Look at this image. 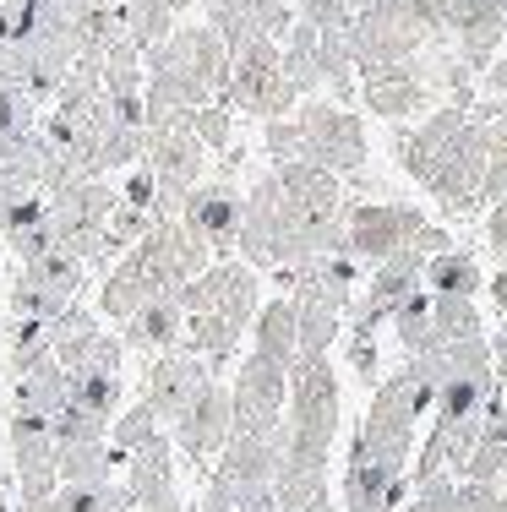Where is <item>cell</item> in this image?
I'll return each mask as SVG.
<instances>
[{"label": "cell", "mask_w": 507, "mask_h": 512, "mask_svg": "<svg viewBox=\"0 0 507 512\" xmlns=\"http://www.w3.org/2000/svg\"><path fill=\"white\" fill-rule=\"evenodd\" d=\"M393 153L404 175L426 186L431 202H442L448 218H475L480 191H486V158L491 126L464 104H437L420 126H404L393 137Z\"/></svg>", "instance_id": "cell-1"}, {"label": "cell", "mask_w": 507, "mask_h": 512, "mask_svg": "<svg viewBox=\"0 0 507 512\" xmlns=\"http://www.w3.org/2000/svg\"><path fill=\"white\" fill-rule=\"evenodd\" d=\"M431 409H437V382L426 376V365L415 355H404V365L393 376H382L377 393H371V409L355 431V447L382 463L409 469L415 463V431Z\"/></svg>", "instance_id": "cell-2"}, {"label": "cell", "mask_w": 507, "mask_h": 512, "mask_svg": "<svg viewBox=\"0 0 507 512\" xmlns=\"http://www.w3.org/2000/svg\"><path fill=\"white\" fill-rule=\"evenodd\" d=\"M224 104L235 115H257V120H284L300 109L295 82L284 77V39H251L235 50V66H229V88Z\"/></svg>", "instance_id": "cell-3"}, {"label": "cell", "mask_w": 507, "mask_h": 512, "mask_svg": "<svg viewBox=\"0 0 507 512\" xmlns=\"http://www.w3.org/2000/svg\"><path fill=\"white\" fill-rule=\"evenodd\" d=\"M289 442L333 453L338 442V376L333 355H306L289 371Z\"/></svg>", "instance_id": "cell-4"}, {"label": "cell", "mask_w": 507, "mask_h": 512, "mask_svg": "<svg viewBox=\"0 0 507 512\" xmlns=\"http://www.w3.org/2000/svg\"><path fill=\"white\" fill-rule=\"evenodd\" d=\"M295 120H300L311 164L333 169V175H360V169H366L371 148H366V126H360L355 109L328 104V99H300Z\"/></svg>", "instance_id": "cell-5"}, {"label": "cell", "mask_w": 507, "mask_h": 512, "mask_svg": "<svg viewBox=\"0 0 507 512\" xmlns=\"http://www.w3.org/2000/svg\"><path fill=\"white\" fill-rule=\"evenodd\" d=\"M420 284H426V251L409 240L404 251L382 256V262L366 273L355 306H349V333H377V322H393V311L404 306Z\"/></svg>", "instance_id": "cell-6"}, {"label": "cell", "mask_w": 507, "mask_h": 512, "mask_svg": "<svg viewBox=\"0 0 507 512\" xmlns=\"http://www.w3.org/2000/svg\"><path fill=\"white\" fill-rule=\"evenodd\" d=\"M180 300H186V316L213 311L235 327H251L262 311V273L251 262H240V256H224V262H213L202 278H191V284L180 289Z\"/></svg>", "instance_id": "cell-7"}, {"label": "cell", "mask_w": 507, "mask_h": 512, "mask_svg": "<svg viewBox=\"0 0 507 512\" xmlns=\"http://www.w3.org/2000/svg\"><path fill=\"white\" fill-rule=\"evenodd\" d=\"M142 164L159 180V218H180L186 197L202 186L208 175V148L191 137V126H169V131H148V153Z\"/></svg>", "instance_id": "cell-8"}, {"label": "cell", "mask_w": 507, "mask_h": 512, "mask_svg": "<svg viewBox=\"0 0 507 512\" xmlns=\"http://www.w3.org/2000/svg\"><path fill=\"white\" fill-rule=\"evenodd\" d=\"M426 224H431V218L420 213L415 202H349V213H344L349 251H355L360 262H366V273L382 262V256L404 251Z\"/></svg>", "instance_id": "cell-9"}, {"label": "cell", "mask_w": 507, "mask_h": 512, "mask_svg": "<svg viewBox=\"0 0 507 512\" xmlns=\"http://www.w3.org/2000/svg\"><path fill=\"white\" fill-rule=\"evenodd\" d=\"M284 447H289V420L279 431H251V436H229V447L219 453L213 469L229 480V491H235V502H257V496L273 491V480H279V463H284Z\"/></svg>", "instance_id": "cell-10"}, {"label": "cell", "mask_w": 507, "mask_h": 512, "mask_svg": "<svg viewBox=\"0 0 507 512\" xmlns=\"http://www.w3.org/2000/svg\"><path fill=\"white\" fill-rule=\"evenodd\" d=\"M229 398H235V431L240 436L279 431L284 409H289V371L273 365V360H262L257 349H251V355L235 365V387H229Z\"/></svg>", "instance_id": "cell-11"}, {"label": "cell", "mask_w": 507, "mask_h": 512, "mask_svg": "<svg viewBox=\"0 0 507 512\" xmlns=\"http://www.w3.org/2000/svg\"><path fill=\"white\" fill-rule=\"evenodd\" d=\"M240 218H246V197H240V186L229 175L202 180V186L186 197V207H180V224L219 256V262L235 256V246H240Z\"/></svg>", "instance_id": "cell-12"}, {"label": "cell", "mask_w": 507, "mask_h": 512, "mask_svg": "<svg viewBox=\"0 0 507 512\" xmlns=\"http://www.w3.org/2000/svg\"><path fill=\"white\" fill-rule=\"evenodd\" d=\"M213 365L202 360V355H191L186 344L180 349H169V355H153L148 360V376H142V398H148L153 409H159V420L175 431V420L186 414L191 404L202 398V387L213 382Z\"/></svg>", "instance_id": "cell-13"}, {"label": "cell", "mask_w": 507, "mask_h": 512, "mask_svg": "<svg viewBox=\"0 0 507 512\" xmlns=\"http://www.w3.org/2000/svg\"><path fill=\"white\" fill-rule=\"evenodd\" d=\"M169 436H175V453H186L197 469H202V463H219V453L229 447V436H235V398H229V387L219 382V376L202 387V398L180 414Z\"/></svg>", "instance_id": "cell-14"}, {"label": "cell", "mask_w": 507, "mask_h": 512, "mask_svg": "<svg viewBox=\"0 0 507 512\" xmlns=\"http://www.w3.org/2000/svg\"><path fill=\"white\" fill-rule=\"evenodd\" d=\"M426 55V50H420ZM415 60H398V66H377V71H360V104L382 120H415V115H431V82H426V66Z\"/></svg>", "instance_id": "cell-15"}, {"label": "cell", "mask_w": 507, "mask_h": 512, "mask_svg": "<svg viewBox=\"0 0 507 512\" xmlns=\"http://www.w3.org/2000/svg\"><path fill=\"white\" fill-rule=\"evenodd\" d=\"M409 469L398 463H382L360 447H349V463H344V485H338V502L344 512H398L409 502Z\"/></svg>", "instance_id": "cell-16"}, {"label": "cell", "mask_w": 507, "mask_h": 512, "mask_svg": "<svg viewBox=\"0 0 507 512\" xmlns=\"http://www.w3.org/2000/svg\"><path fill=\"white\" fill-rule=\"evenodd\" d=\"M186 300H180V289L175 295H159V300H148L137 316H126V322L115 327L120 338H126V355H169V349H180L186 344Z\"/></svg>", "instance_id": "cell-17"}, {"label": "cell", "mask_w": 507, "mask_h": 512, "mask_svg": "<svg viewBox=\"0 0 507 512\" xmlns=\"http://www.w3.org/2000/svg\"><path fill=\"white\" fill-rule=\"evenodd\" d=\"M273 175H279V186L306 207V213H317V218H344L349 213L344 175H333V169L311 164V158H295V164H273Z\"/></svg>", "instance_id": "cell-18"}, {"label": "cell", "mask_w": 507, "mask_h": 512, "mask_svg": "<svg viewBox=\"0 0 507 512\" xmlns=\"http://www.w3.org/2000/svg\"><path fill=\"white\" fill-rule=\"evenodd\" d=\"M328 463L333 453H311V447H284V463H279V480H273V496L289 507V512H306L328 491Z\"/></svg>", "instance_id": "cell-19"}, {"label": "cell", "mask_w": 507, "mask_h": 512, "mask_svg": "<svg viewBox=\"0 0 507 512\" xmlns=\"http://www.w3.org/2000/svg\"><path fill=\"white\" fill-rule=\"evenodd\" d=\"M148 300H159V289H153V278H148V267L137 262V256H120V262L104 273V284H99V316L104 322H126V316H137Z\"/></svg>", "instance_id": "cell-20"}, {"label": "cell", "mask_w": 507, "mask_h": 512, "mask_svg": "<svg viewBox=\"0 0 507 512\" xmlns=\"http://www.w3.org/2000/svg\"><path fill=\"white\" fill-rule=\"evenodd\" d=\"M251 349H257L262 360L295 371V360H300V322H295V300H289V295L268 300V306L257 311V322H251Z\"/></svg>", "instance_id": "cell-21"}, {"label": "cell", "mask_w": 507, "mask_h": 512, "mask_svg": "<svg viewBox=\"0 0 507 512\" xmlns=\"http://www.w3.org/2000/svg\"><path fill=\"white\" fill-rule=\"evenodd\" d=\"M66 404H71V371L60 360H44L39 371H28V376L11 382V409H28V414L55 420Z\"/></svg>", "instance_id": "cell-22"}, {"label": "cell", "mask_w": 507, "mask_h": 512, "mask_svg": "<svg viewBox=\"0 0 507 512\" xmlns=\"http://www.w3.org/2000/svg\"><path fill=\"white\" fill-rule=\"evenodd\" d=\"M458 480H486V485H507V398L486 409V425H480V442L469 453L464 474Z\"/></svg>", "instance_id": "cell-23"}, {"label": "cell", "mask_w": 507, "mask_h": 512, "mask_svg": "<svg viewBox=\"0 0 507 512\" xmlns=\"http://www.w3.org/2000/svg\"><path fill=\"white\" fill-rule=\"evenodd\" d=\"M284 77L295 82L300 99L328 88V82H322V28H311V22H300V17H295V28L284 33Z\"/></svg>", "instance_id": "cell-24"}, {"label": "cell", "mask_w": 507, "mask_h": 512, "mask_svg": "<svg viewBox=\"0 0 507 512\" xmlns=\"http://www.w3.org/2000/svg\"><path fill=\"white\" fill-rule=\"evenodd\" d=\"M120 6H126V33H131V44L148 55V50H159L169 33L180 28V11H186V0H120Z\"/></svg>", "instance_id": "cell-25"}, {"label": "cell", "mask_w": 507, "mask_h": 512, "mask_svg": "<svg viewBox=\"0 0 507 512\" xmlns=\"http://www.w3.org/2000/svg\"><path fill=\"white\" fill-rule=\"evenodd\" d=\"M164 431H169V425L159 420V409H153L148 398H137V404H131L126 414H115V425H110V453H115V463L137 458L142 447H153Z\"/></svg>", "instance_id": "cell-26"}, {"label": "cell", "mask_w": 507, "mask_h": 512, "mask_svg": "<svg viewBox=\"0 0 507 512\" xmlns=\"http://www.w3.org/2000/svg\"><path fill=\"white\" fill-rule=\"evenodd\" d=\"M55 469H60V485H99V480H115V453L110 442H60Z\"/></svg>", "instance_id": "cell-27"}, {"label": "cell", "mask_w": 507, "mask_h": 512, "mask_svg": "<svg viewBox=\"0 0 507 512\" xmlns=\"http://www.w3.org/2000/svg\"><path fill=\"white\" fill-rule=\"evenodd\" d=\"M22 273H28L33 284L66 295V300H82V289H88V262H82V256H71L66 246H55V251L33 256V262H22Z\"/></svg>", "instance_id": "cell-28"}, {"label": "cell", "mask_w": 507, "mask_h": 512, "mask_svg": "<svg viewBox=\"0 0 507 512\" xmlns=\"http://www.w3.org/2000/svg\"><path fill=\"white\" fill-rule=\"evenodd\" d=\"M39 126H44V104L33 99L22 82H11L6 71H0V148H11V142L33 137Z\"/></svg>", "instance_id": "cell-29"}, {"label": "cell", "mask_w": 507, "mask_h": 512, "mask_svg": "<svg viewBox=\"0 0 507 512\" xmlns=\"http://www.w3.org/2000/svg\"><path fill=\"white\" fill-rule=\"evenodd\" d=\"M426 289L431 295H480L486 278H480V262L469 251H442V256H426Z\"/></svg>", "instance_id": "cell-30"}, {"label": "cell", "mask_w": 507, "mask_h": 512, "mask_svg": "<svg viewBox=\"0 0 507 512\" xmlns=\"http://www.w3.org/2000/svg\"><path fill=\"white\" fill-rule=\"evenodd\" d=\"M240 333H246V327H235V322H224V316L202 311V316H191V322H186V349H191V355H202L213 371H219L224 360H235Z\"/></svg>", "instance_id": "cell-31"}, {"label": "cell", "mask_w": 507, "mask_h": 512, "mask_svg": "<svg viewBox=\"0 0 507 512\" xmlns=\"http://www.w3.org/2000/svg\"><path fill=\"white\" fill-rule=\"evenodd\" d=\"M6 360H11V382L28 371H39L44 360H55V344H50V322H17L11 316L6 327Z\"/></svg>", "instance_id": "cell-32"}, {"label": "cell", "mask_w": 507, "mask_h": 512, "mask_svg": "<svg viewBox=\"0 0 507 512\" xmlns=\"http://www.w3.org/2000/svg\"><path fill=\"white\" fill-rule=\"evenodd\" d=\"M431 322H437V344L486 338V316H480L475 295H437V306H431Z\"/></svg>", "instance_id": "cell-33"}, {"label": "cell", "mask_w": 507, "mask_h": 512, "mask_svg": "<svg viewBox=\"0 0 507 512\" xmlns=\"http://www.w3.org/2000/svg\"><path fill=\"white\" fill-rule=\"evenodd\" d=\"M431 306H437V295H431V289H415V295H409L404 306L393 311V333H398V344H404V355H420V349L437 344Z\"/></svg>", "instance_id": "cell-34"}, {"label": "cell", "mask_w": 507, "mask_h": 512, "mask_svg": "<svg viewBox=\"0 0 507 512\" xmlns=\"http://www.w3.org/2000/svg\"><path fill=\"white\" fill-rule=\"evenodd\" d=\"M55 360L66 365L71 376H82V371H120V360H126V338H120V333H104V327H99L93 338L60 349Z\"/></svg>", "instance_id": "cell-35"}, {"label": "cell", "mask_w": 507, "mask_h": 512, "mask_svg": "<svg viewBox=\"0 0 507 512\" xmlns=\"http://www.w3.org/2000/svg\"><path fill=\"white\" fill-rule=\"evenodd\" d=\"M120 393H126V387H120V371H82V376H71V404L99 414V420H110V425L120 414Z\"/></svg>", "instance_id": "cell-36"}, {"label": "cell", "mask_w": 507, "mask_h": 512, "mask_svg": "<svg viewBox=\"0 0 507 512\" xmlns=\"http://www.w3.org/2000/svg\"><path fill=\"white\" fill-rule=\"evenodd\" d=\"M66 306H71L66 295H55V289L33 284L28 273L11 278V316H17V322H55V316L66 311Z\"/></svg>", "instance_id": "cell-37"}, {"label": "cell", "mask_w": 507, "mask_h": 512, "mask_svg": "<svg viewBox=\"0 0 507 512\" xmlns=\"http://www.w3.org/2000/svg\"><path fill=\"white\" fill-rule=\"evenodd\" d=\"M126 507V480H99V485H60L55 512H120Z\"/></svg>", "instance_id": "cell-38"}, {"label": "cell", "mask_w": 507, "mask_h": 512, "mask_svg": "<svg viewBox=\"0 0 507 512\" xmlns=\"http://www.w3.org/2000/svg\"><path fill=\"white\" fill-rule=\"evenodd\" d=\"M186 126H191V137H197L208 153H229V137H235V109H229L224 99L197 104V109L186 115Z\"/></svg>", "instance_id": "cell-39"}, {"label": "cell", "mask_w": 507, "mask_h": 512, "mask_svg": "<svg viewBox=\"0 0 507 512\" xmlns=\"http://www.w3.org/2000/svg\"><path fill=\"white\" fill-rule=\"evenodd\" d=\"M398 512H458V480H453V474L415 480V485H409V502Z\"/></svg>", "instance_id": "cell-40"}, {"label": "cell", "mask_w": 507, "mask_h": 512, "mask_svg": "<svg viewBox=\"0 0 507 512\" xmlns=\"http://www.w3.org/2000/svg\"><path fill=\"white\" fill-rule=\"evenodd\" d=\"M55 442H110V420H99V414L66 404L55 414Z\"/></svg>", "instance_id": "cell-41"}, {"label": "cell", "mask_w": 507, "mask_h": 512, "mask_svg": "<svg viewBox=\"0 0 507 512\" xmlns=\"http://www.w3.org/2000/svg\"><path fill=\"white\" fill-rule=\"evenodd\" d=\"M480 202H507V126H491V158H486V191Z\"/></svg>", "instance_id": "cell-42"}, {"label": "cell", "mask_w": 507, "mask_h": 512, "mask_svg": "<svg viewBox=\"0 0 507 512\" xmlns=\"http://www.w3.org/2000/svg\"><path fill=\"white\" fill-rule=\"evenodd\" d=\"M344 360H349V371H355L360 382L377 387V365H382L377 333H349V338H344Z\"/></svg>", "instance_id": "cell-43"}, {"label": "cell", "mask_w": 507, "mask_h": 512, "mask_svg": "<svg viewBox=\"0 0 507 512\" xmlns=\"http://www.w3.org/2000/svg\"><path fill=\"white\" fill-rule=\"evenodd\" d=\"M120 202L148 207V213L159 218V180H153V169H148V164H137V169L126 175V186H120Z\"/></svg>", "instance_id": "cell-44"}, {"label": "cell", "mask_w": 507, "mask_h": 512, "mask_svg": "<svg viewBox=\"0 0 507 512\" xmlns=\"http://www.w3.org/2000/svg\"><path fill=\"white\" fill-rule=\"evenodd\" d=\"M186 512H240V502H235V491H229V480L219 469H208V485H202V496L191 502Z\"/></svg>", "instance_id": "cell-45"}, {"label": "cell", "mask_w": 507, "mask_h": 512, "mask_svg": "<svg viewBox=\"0 0 507 512\" xmlns=\"http://www.w3.org/2000/svg\"><path fill=\"white\" fill-rule=\"evenodd\" d=\"M507 496V485H486V480H458V512H491Z\"/></svg>", "instance_id": "cell-46"}, {"label": "cell", "mask_w": 507, "mask_h": 512, "mask_svg": "<svg viewBox=\"0 0 507 512\" xmlns=\"http://www.w3.org/2000/svg\"><path fill=\"white\" fill-rule=\"evenodd\" d=\"M486 246L507 262V202H491V213H486Z\"/></svg>", "instance_id": "cell-47"}, {"label": "cell", "mask_w": 507, "mask_h": 512, "mask_svg": "<svg viewBox=\"0 0 507 512\" xmlns=\"http://www.w3.org/2000/svg\"><path fill=\"white\" fill-rule=\"evenodd\" d=\"M415 246L426 251V256H442V251H453V235H448L442 224H426V229L415 235Z\"/></svg>", "instance_id": "cell-48"}, {"label": "cell", "mask_w": 507, "mask_h": 512, "mask_svg": "<svg viewBox=\"0 0 507 512\" xmlns=\"http://www.w3.org/2000/svg\"><path fill=\"white\" fill-rule=\"evenodd\" d=\"M475 115L486 120V126H507V93H486V99H475Z\"/></svg>", "instance_id": "cell-49"}, {"label": "cell", "mask_w": 507, "mask_h": 512, "mask_svg": "<svg viewBox=\"0 0 507 512\" xmlns=\"http://www.w3.org/2000/svg\"><path fill=\"white\" fill-rule=\"evenodd\" d=\"M491 371H497V387L507 393V333H491Z\"/></svg>", "instance_id": "cell-50"}, {"label": "cell", "mask_w": 507, "mask_h": 512, "mask_svg": "<svg viewBox=\"0 0 507 512\" xmlns=\"http://www.w3.org/2000/svg\"><path fill=\"white\" fill-rule=\"evenodd\" d=\"M480 88H486V93H507V50L497 55V66H491L486 77H480Z\"/></svg>", "instance_id": "cell-51"}, {"label": "cell", "mask_w": 507, "mask_h": 512, "mask_svg": "<svg viewBox=\"0 0 507 512\" xmlns=\"http://www.w3.org/2000/svg\"><path fill=\"white\" fill-rule=\"evenodd\" d=\"M491 300H497V311L507 316V262H502V273L491 278Z\"/></svg>", "instance_id": "cell-52"}, {"label": "cell", "mask_w": 507, "mask_h": 512, "mask_svg": "<svg viewBox=\"0 0 507 512\" xmlns=\"http://www.w3.org/2000/svg\"><path fill=\"white\" fill-rule=\"evenodd\" d=\"M306 512H344V502H333V491H322V496H317V502H311Z\"/></svg>", "instance_id": "cell-53"}, {"label": "cell", "mask_w": 507, "mask_h": 512, "mask_svg": "<svg viewBox=\"0 0 507 512\" xmlns=\"http://www.w3.org/2000/svg\"><path fill=\"white\" fill-rule=\"evenodd\" d=\"M491 512H507V496H502V502H497V507H491Z\"/></svg>", "instance_id": "cell-54"}, {"label": "cell", "mask_w": 507, "mask_h": 512, "mask_svg": "<svg viewBox=\"0 0 507 512\" xmlns=\"http://www.w3.org/2000/svg\"><path fill=\"white\" fill-rule=\"evenodd\" d=\"M502 398H507V393H502Z\"/></svg>", "instance_id": "cell-55"}]
</instances>
